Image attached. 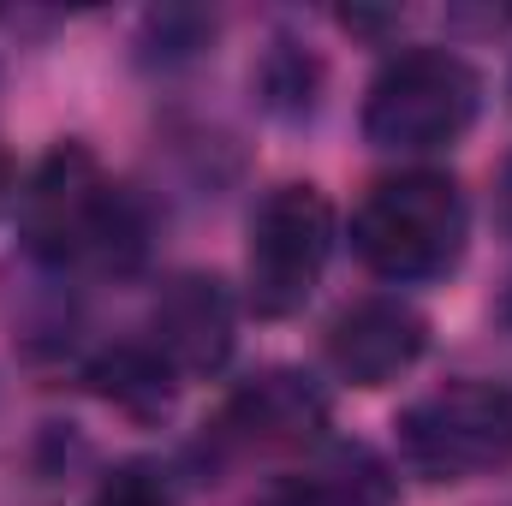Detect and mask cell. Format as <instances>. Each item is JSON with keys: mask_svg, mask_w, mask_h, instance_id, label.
<instances>
[{"mask_svg": "<svg viewBox=\"0 0 512 506\" xmlns=\"http://www.w3.org/2000/svg\"><path fill=\"white\" fill-rule=\"evenodd\" d=\"M399 453L423 477H483L512 465V381H447L399 411Z\"/></svg>", "mask_w": 512, "mask_h": 506, "instance_id": "277c9868", "label": "cell"}, {"mask_svg": "<svg viewBox=\"0 0 512 506\" xmlns=\"http://www.w3.org/2000/svg\"><path fill=\"white\" fill-rule=\"evenodd\" d=\"M12 203V161H6V149H0V209Z\"/></svg>", "mask_w": 512, "mask_h": 506, "instance_id": "4fadbf2b", "label": "cell"}, {"mask_svg": "<svg viewBox=\"0 0 512 506\" xmlns=\"http://www.w3.org/2000/svg\"><path fill=\"white\" fill-rule=\"evenodd\" d=\"M334 256V203L316 185H280L251 221V310L280 322L304 310Z\"/></svg>", "mask_w": 512, "mask_h": 506, "instance_id": "5b68a950", "label": "cell"}, {"mask_svg": "<svg viewBox=\"0 0 512 506\" xmlns=\"http://www.w3.org/2000/svg\"><path fill=\"white\" fill-rule=\"evenodd\" d=\"M495 221L512 233V161L501 167V191H495Z\"/></svg>", "mask_w": 512, "mask_h": 506, "instance_id": "7c38bea8", "label": "cell"}, {"mask_svg": "<svg viewBox=\"0 0 512 506\" xmlns=\"http://www.w3.org/2000/svg\"><path fill=\"white\" fill-rule=\"evenodd\" d=\"M90 387L131 417H161L173 405V370L155 346H114L90 364Z\"/></svg>", "mask_w": 512, "mask_h": 506, "instance_id": "9c48e42d", "label": "cell"}, {"mask_svg": "<svg viewBox=\"0 0 512 506\" xmlns=\"http://www.w3.org/2000/svg\"><path fill=\"white\" fill-rule=\"evenodd\" d=\"M322 423H328V399L310 387V376H292V370L251 381L221 411V435L245 447H304L322 435Z\"/></svg>", "mask_w": 512, "mask_h": 506, "instance_id": "ba28073f", "label": "cell"}, {"mask_svg": "<svg viewBox=\"0 0 512 506\" xmlns=\"http://www.w3.org/2000/svg\"><path fill=\"white\" fill-rule=\"evenodd\" d=\"M155 352L173 376H215L233 352V304L221 280L185 274L155 304Z\"/></svg>", "mask_w": 512, "mask_h": 506, "instance_id": "52a82bcc", "label": "cell"}, {"mask_svg": "<svg viewBox=\"0 0 512 506\" xmlns=\"http://www.w3.org/2000/svg\"><path fill=\"white\" fill-rule=\"evenodd\" d=\"M423 340H429V328H423V316L411 304H399V298H364V304H352L334 322L328 364L352 387H387V381H399L423 358Z\"/></svg>", "mask_w": 512, "mask_h": 506, "instance_id": "8992f818", "label": "cell"}, {"mask_svg": "<svg viewBox=\"0 0 512 506\" xmlns=\"http://www.w3.org/2000/svg\"><path fill=\"white\" fill-rule=\"evenodd\" d=\"M18 227L42 262H120L126 268L143 245L120 185H108L96 155L78 143H60L30 173L18 197Z\"/></svg>", "mask_w": 512, "mask_h": 506, "instance_id": "6da1fadb", "label": "cell"}, {"mask_svg": "<svg viewBox=\"0 0 512 506\" xmlns=\"http://www.w3.org/2000/svg\"><path fill=\"white\" fill-rule=\"evenodd\" d=\"M268 506H328V501H322V489H316V483H292V489H280Z\"/></svg>", "mask_w": 512, "mask_h": 506, "instance_id": "8fae6325", "label": "cell"}, {"mask_svg": "<svg viewBox=\"0 0 512 506\" xmlns=\"http://www.w3.org/2000/svg\"><path fill=\"white\" fill-rule=\"evenodd\" d=\"M477 72L447 48H405L382 66L364 102V137L376 149H447L477 120Z\"/></svg>", "mask_w": 512, "mask_h": 506, "instance_id": "3957f363", "label": "cell"}, {"mask_svg": "<svg viewBox=\"0 0 512 506\" xmlns=\"http://www.w3.org/2000/svg\"><path fill=\"white\" fill-rule=\"evenodd\" d=\"M465 191L447 173H399L382 179L358 215H352V245L382 280H429L447 274L465 251Z\"/></svg>", "mask_w": 512, "mask_h": 506, "instance_id": "7a4b0ae2", "label": "cell"}, {"mask_svg": "<svg viewBox=\"0 0 512 506\" xmlns=\"http://www.w3.org/2000/svg\"><path fill=\"white\" fill-rule=\"evenodd\" d=\"M90 506H179V495H173V483H167L161 471L131 465V471H120V477H108L102 495H96Z\"/></svg>", "mask_w": 512, "mask_h": 506, "instance_id": "30bf717a", "label": "cell"}]
</instances>
